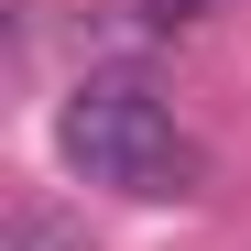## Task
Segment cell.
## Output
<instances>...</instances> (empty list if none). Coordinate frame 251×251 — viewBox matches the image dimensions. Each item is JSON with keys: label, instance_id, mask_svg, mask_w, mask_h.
<instances>
[{"label": "cell", "instance_id": "1", "mask_svg": "<svg viewBox=\"0 0 251 251\" xmlns=\"http://www.w3.org/2000/svg\"><path fill=\"white\" fill-rule=\"evenodd\" d=\"M55 142H66L76 175L109 186V197H197V175H207V153L175 131V109H164L153 76H131V66L76 76V99L55 109Z\"/></svg>", "mask_w": 251, "mask_h": 251}, {"label": "cell", "instance_id": "2", "mask_svg": "<svg viewBox=\"0 0 251 251\" xmlns=\"http://www.w3.org/2000/svg\"><path fill=\"white\" fill-rule=\"evenodd\" d=\"M11 251H76L66 219H11Z\"/></svg>", "mask_w": 251, "mask_h": 251}]
</instances>
